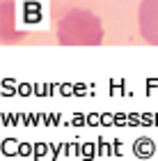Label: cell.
I'll use <instances>...</instances> for the list:
<instances>
[{"mask_svg": "<svg viewBox=\"0 0 158 161\" xmlns=\"http://www.w3.org/2000/svg\"><path fill=\"white\" fill-rule=\"evenodd\" d=\"M74 30H76V35L69 39V44H99L101 42L99 21L89 12H71L60 23V35H67Z\"/></svg>", "mask_w": 158, "mask_h": 161, "instance_id": "1", "label": "cell"}, {"mask_svg": "<svg viewBox=\"0 0 158 161\" xmlns=\"http://www.w3.org/2000/svg\"><path fill=\"white\" fill-rule=\"evenodd\" d=\"M140 28L142 37L158 44V0H145L140 7Z\"/></svg>", "mask_w": 158, "mask_h": 161, "instance_id": "2", "label": "cell"}]
</instances>
